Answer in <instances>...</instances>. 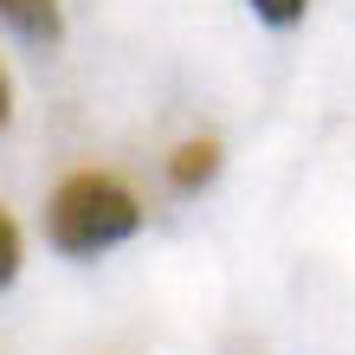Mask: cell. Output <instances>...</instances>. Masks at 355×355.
Wrapping results in <instances>:
<instances>
[{
  "instance_id": "1",
  "label": "cell",
  "mask_w": 355,
  "mask_h": 355,
  "mask_svg": "<svg viewBox=\"0 0 355 355\" xmlns=\"http://www.w3.org/2000/svg\"><path fill=\"white\" fill-rule=\"evenodd\" d=\"M136 226H142V200L116 175H97V168L65 175L58 194L46 200V233L65 259H97L110 245H123Z\"/></svg>"
},
{
  "instance_id": "2",
  "label": "cell",
  "mask_w": 355,
  "mask_h": 355,
  "mask_svg": "<svg viewBox=\"0 0 355 355\" xmlns=\"http://www.w3.org/2000/svg\"><path fill=\"white\" fill-rule=\"evenodd\" d=\"M220 168V142L214 136H194V142H181V149L168 155V187L175 194H194V187H207Z\"/></svg>"
},
{
  "instance_id": "3",
  "label": "cell",
  "mask_w": 355,
  "mask_h": 355,
  "mask_svg": "<svg viewBox=\"0 0 355 355\" xmlns=\"http://www.w3.org/2000/svg\"><path fill=\"white\" fill-rule=\"evenodd\" d=\"M0 19H7L19 39H33V46H52V39L65 33L58 0H0Z\"/></svg>"
},
{
  "instance_id": "4",
  "label": "cell",
  "mask_w": 355,
  "mask_h": 355,
  "mask_svg": "<svg viewBox=\"0 0 355 355\" xmlns=\"http://www.w3.org/2000/svg\"><path fill=\"white\" fill-rule=\"evenodd\" d=\"M13 271H19V226L0 214V291L13 284Z\"/></svg>"
},
{
  "instance_id": "5",
  "label": "cell",
  "mask_w": 355,
  "mask_h": 355,
  "mask_svg": "<svg viewBox=\"0 0 355 355\" xmlns=\"http://www.w3.org/2000/svg\"><path fill=\"white\" fill-rule=\"evenodd\" d=\"M304 7H310V0H252V13H259V19H271V26H297Z\"/></svg>"
},
{
  "instance_id": "6",
  "label": "cell",
  "mask_w": 355,
  "mask_h": 355,
  "mask_svg": "<svg viewBox=\"0 0 355 355\" xmlns=\"http://www.w3.org/2000/svg\"><path fill=\"white\" fill-rule=\"evenodd\" d=\"M13 123V78H7V65H0V130Z\"/></svg>"
}]
</instances>
